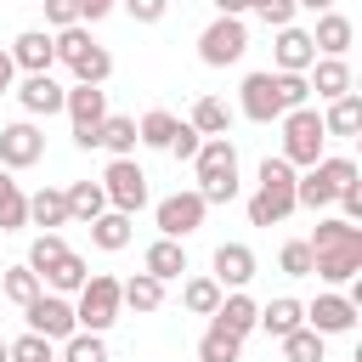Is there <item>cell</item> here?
Listing matches in <instances>:
<instances>
[{
  "mask_svg": "<svg viewBox=\"0 0 362 362\" xmlns=\"http://www.w3.org/2000/svg\"><path fill=\"white\" fill-rule=\"evenodd\" d=\"M11 345V362H51L57 351H51V339H40V334H23V339H6Z\"/></svg>",
  "mask_w": 362,
  "mask_h": 362,
  "instance_id": "obj_42",
  "label": "cell"
},
{
  "mask_svg": "<svg viewBox=\"0 0 362 362\" xmlns=\"http://www.w3.org/2000/svg\"><path fill=\"white\" fill-rule=\"evenodd\" d=\"M255 317H260V305H255L243 288H232V294H221V305H215V317H209V322H221L226 334H238V339H243V334L255 328Z\"/></svg>",
  "mask_w": 362,
  "mask_h": 362,
  "instance_id": "obj_21",
  "label": "cell"
},
{
  "mask_svg": "<svg viewBox=\"0 0 362 362\" xmlns=\"http://www.w3.org/2000/svg\"><path fill=\"white\" fill-rule=\"evenodd\" d=\"M181 305H187L192 317H215V305H221V283H215V277H187V283H181Z\"/></svg>",
  "mask_w": 362,
  "mask_h": 362,
  "instance_id": "obj_33",
  "label": "cell"
},
{
  "mask_svg": "<svg viewBox=\"0 0 362 362\" xmlns=\"http://www.w3.org/2000/svg\"><path fill=\"white\" fill-rule=\"evenodd\" d=\"M255 328H266L272 339H283V334H294V328H305V305H300V300H288V294H277L272 305H260V317H255Z\"/></svg>",
  "mask_w": 362,
  "mask_h": 362,
  "instance_id": "obj_22",
  "label": "cell"
},
{
  "mask_svg": "<svg viewBox=\"0 0 362 362\" xmlns=\"http://www.w3.org/2000/svg\"><path fill=\"white\" fill-rule=\"evenodd\" d=\"M119 305H130V311H158V305H164V283L147 277V272H136V277L119 283Z\"/></svg>",
  "mask_w": 362,
  "mask_h": 362,
  "instance_id": "obj_28",
  "label": "cell"
},
{
  "mask_svg": "<svg viewBox=\"0 0 362 362\" xmlns=\"http://www.w3.org/2000/svg\"><path fill=\"white\" fill-rule=\"evenodd\" d=\"M141 272H147V277H158V283H170V277H181V272H187V249H181L175 238H153V243H147V255H141Z\"/></svg>",
  "mask_w": 362,
  "mask_h": 362,
  "instance_id": "obj_20",
  "label": "cell"
},
{
  "mask_svg": "<svg viewBox=\"0 0 362 362\" xmlns=\"http://www.w3.org/2000/svg\"><path fill=\"white\" fill-rule=\"evenodd\" d=\"M102 192H107V209L136 215V209L147 204V170H141L136 158H113V164L102 170Z\"/></svg>",
  "mask_w": 362,
  "mask_h": 362,
  "instance_id": "obj_8",
  "label": "cell"
},
{
  "mask_svg": "<svg viewBox=\"0 0 362 362\" xmlns=\"http://www.w3.org/2000/svg\"><path fill=\"white\" fill-rule=\"evenodd\" d=\"M305 328L322 334V339H328V334H351V328H356V305H351L345 294H317V300L305 305Z\"/></svg>",
  "mask_w": 362,
  "mask_h": 362,
  "instance_id": "obj_12",
  "label": "cell"
},
{
  "mask_svg": "<svg viewBox=\"0 0 362 362\" xmlns=\"http://www.w3.org/2000/svg\"><path fill=\"white\" fill-rule=\"evenodd\" d=\"M294 164L277 153H266L260 158V187H255V198H249V226H283L288 215H294Z\"/></svg>",
  "mask_w": 362,
  "mask_h": 362,
  "instance_id": "obj_3",
  "label": "cell"
},
{
  "mask_svg": "<svg viewBox=\"0 0 362 362\" xmlns=\"http://www.w3.org/2000/svg\"><path fill=\"white\" fill-rule=\"evenodd\" d=\"M62 113L74 119V130H90V124L107 119V90H102V85H74V90L62 96Z\"/></svg>",
  "mask_w": 362,
  "mask_h": 362,
  "instance_id": "obj_17",
  "label": "cell"
},
{
  "mask_svg": "<svg viewBox=\"0 0 362 362\" xmlns=\"http://www.w3.org/2000/svg\"><path fill=\"white\" fill-rule=\"evenodd\" d=\"M198 198L204 204H232L238 198V147L226 141V136H204V147H198Z\"/></svg>",
  "mask_w": 362,
  "mask_h": 362,
  "instance_id": "obj_4",
  "label": "cell"
},
{
  "mask_svg": "<svg viewBox=\"0 0 362 362\" xmlns=\"http://www.w3.org/2000/svg\"><path fill=\"white\" fill-rule=\"evenodd\" d=\"M249 51V28H243V17H215L204 34H198V57L209 62V68H226V62H238Z\"/></svg>",
  "mask_w": 362,
  "mask_h": 362,
  "instance_id": "obj_9",
  "label": "cell"
},
{
  "mask_svg": "<svg viewBox=\"0 0 362 362\" xmlns=\"http://www.w3.org/2000/svg\"><path fill=\"white\" fill-rule=\"evenodd\" d=\"M11 62H17L23 74H51V62H57L51 28H23V34L11 40Z\"/></svg>",
  "mask_w": 362,
  "mask_h": 362,
  "instance_id": "obj_14",
  "label": "cell"
},
{
  "mask_svg": "<svg viewBox=\"0 0 362 362\" xmlns=\"http://www.w3.org/2000/svg\"><path fill=\"white\" fill-rule=\"evenodd\" d=\"M255 277V249L249 243H221L215 249V283L221 288H249Z\"/></svg>",
  "mask_w": 362,
  "mask_h": 362,
  "instance_id": "obj_18",
  "label": "cell"
},
{
  "mask_svg": "<svg viewBox=\"0 0 362 362\" xmlns=\"http://www.w3.org/2000/svg\"><path fill=\"white\" fill-rule=\"evenodd\" d=\"M57 362H107V345H102V334H74V339H62Z\"/></svg>",
  "mask_w": 362,
  "mask_h": 362,
  "instance_id": "obj_39",
  "label": "cell"
},
{
  "mask_svg": "<svg viewBox=\"0 0 362 362\" xmlns=\"http://www.w3.org/2000/svg\"><path fill=\"white\" fill-rule=\"evenodd\" d=\"M62 85L51 79V74H23V85H17V102H23V113L28 119H45V113H62Z\"/></svg>",
  "mask_w": 362,
  "mask_h": 362,
  "instance_id": "obj_13",
  "label": "cell"
},
{
  "mask_svg": "<svg viewBox=\"0 0 362 362\" xmlns=\"http://www.w3.org/2000/svg\"><path fill=\"white\" fill-rule=\"evenodd\" d=\"M272 57H277V74H305V68L317 62V45H311L305 28L288 23V28H277V51H272Z\"/></svg>",
  "mask_w": 362,
  "mask_h": 362,
  "instance_id": "obj_16",
  "label": "cell"
},
{
  "mask_svg": "<svg viewBox=\"0 0 362 362\" xmlns=\"http://www.w3.org/2000/svg\"><path fill=\"white\" fill-rule=\"evenodd\" d=\"M40 153H45V136L34 119H17L0 130V170H28V164H40Z\"/></svg>",
  "mask_w": 362,
  "mask_h": 362,
  "instance_id": "obj_11",
  "label": "cell"
},
{
  "mask_svg": "<svg viewBox=\"0 0 362 362\" xmlns=\"http://www.w3.org/2000/svg\"><path fill=\"white\" fill-rule=\"evenodd\" d=\"M238 356H243V339L226 334L221 322H209L204 339H198V362H238Z\"/></svg>",
  "mask_w": 362,
  "mask_h": 362,
  "instance_id": "obj_31",
  "label": "cell"
},
{
  "mask_svg": "<svg viewBox=\"0 0 362 362\" xmlns=\"http://www.w3.org/2000/svg\"><path fill=\"white\" fill-rule=\"evenodd\" d=\"M243 6H249L266 28H288V23H294V0H243Z\"/></svg>",
  "mask_w": 362,
  "mask_h": 362,
  "instance_id": "obj_40",
  "label": "cell"
},
{
  "mask_svg": "<svg viewBox=\"0 0 362 362\" xmlns=\"http://www.w3.org/2000/svg\"><path fill=\"white\" fill-rule=\"evenodd\" d=\"M23 226H28V192L17 181H6L0 187V232H23Z\"/></svg>",
  "mask_w": 362,
  "mask_h": 362,
  "instance_id": "obj_36",
  "label": "cell"
},
{
  "mask_svg": "<svg viewBox=\"0 0 362 362\" xmlns=\"http://www.w3.org/2000/svg\"><path fill=\"white\" fill-rule=\"evenodd\" d=\"M305 34H311L317 57H345V51H351V40H356V28H351V17H345V11H322V17H317V28H305Z\"/></svg>",
  "mask_w": 362,
  "mask_h": 362,
  "instance_id": "obj_15",
  "label": "cell"
},
{
  "mask_svg": "<svg viewBox=\"0 0 362 362\" xmlns=\"http://www.w3.org/2000/svg\"><path fill=\"white\" fill-rule=\"evenodd\" d=\"M175 130H181V119H175V113H164V107H153V113H141V124H136V141H147V147H164V153H170Z\"/></svg>",
  "mask_w": 362,
  "mask_h": 362,
  "instance_id": "obj_32",
  "label": "cell"
},
{
  "mask_svg": "<svg viewBox=\"0 0 362 362\" xmlns=\"http://www.w3.org/2000/svg\"><path fill=\"white\" fill-rule=\"evenodd\" d=\"M215 11H221V17H243L249 6H243V0H215Z\"/></svg>",
  "mask_w": 362,
  "mask_h": 362,
  "instance_id": "obj_49",
  "label": "cell"
},
{
  "mask_svg": "<svg viewBox=\"0 0 362 362\" xmlns=\"http://www.w3.org/2000/svg\"><path fill=\"white\" fill-rule=\"evenodd\" d=\"M119 6H124L136 23H158V17L170 11V0H119Z\"/></svg>",
  "mask_w": 362,
  "mask_h": 362,
  "instance_id": "obj_46",
  "label": "cell"
},
{
  "mask_svg": "<svg viewBox=\"0 0 362 362\" xmlns=\"http://www.w3.org/2000/svg\"><path fill=\"white\" fill-rule=\"evenodd\" d=\"M339 221H362V181H351V187H339Z\"/></svg>",
  "mask_w": 362,
  "mask_h": 362,
  "instance_id": "obj_45",
  "label": "cell"
},
{
  "mask_svg": "<svg viewBox=\"0 0 362 362\" xmlns=\"http://www.w3.org/2000/svg\"><path fill=\"white\" fill-rule=\"evenodd\" d=\"M322 130H328V136H356V130H362V96H356V90L334 96L328 113H322Z\"/></svg>",
  "mask_w": 362,
  "mask_h": 362,
  "instance_id": "obj_24",
  "label": "cell"
},
{
  "mask_svg": "<svg viewBox=\"0 0 362 362\" xmlns=\"http://www.w3.org/2000/svg\"><path fill=\"white\" fill-rule=\"evenodd\" d=\"M85 277H90L85 255H74V249H68V255H62V260H57V266H51V272L40 277V283H45L51 294H79V288H85Z\"/></svg>",
  "mask_w": 362,
  "mask_h": 362,
  "instance_id": "obj_27",
  "label": "cell"
},
{
  "mask_svg": "<svg viewBox=\"0 0 362 362\" xmlns=\"http://www.w3.org/2000/svg\"><path fill=\"white\" fill-rule=\"evenodd\" d=\"M187 124H192L198 136H226V130H232V107H226L221 96H198V102H192V119H187Z\"/></svg>",
  "mask_w": 362,
  "mask_h": 362,
  "instance_id": "obj_29",
  "label": "cell"
},
{
  "mask_svg": "<svg viewBox=\"0 0 362 362\" xmlns=\"http://www.w3.org/2000/svg\"><path fill=\"white\" fill-rule=\"evenodd\" d=\"M6 181H11V175H6V170H0V187H6Z\"/></svg>",
  "mask_w": 362,
  "mask_h": 362,
  "instance_id": "obj_52",
  "label": "cell"
},
{
  "mask_svg": "<svg viewBox=\"0 0 362 362\" xmlns=\"http://www.w3.org/2000/svg\"><path fill=\"white\" fill-rule=\"evenodd\" d=\"M311 102V85H305V74H249L243 79V96H238V107H243V119H255V124H272V119H283L288 107H305Z\"/></svg>",
  "mask_w": 362,
  "mask_h": 362,
  "instance_id": "obj_2",
  "label": "cell"
},
{
  "mask_svg": "<svg viewBox=\"0 0 362 362\" xmlns=\"http://www.w3.org/2000/svg\"><path fill=\"white\" fill-rule=\"evenodd\" d=\"M198 147H204V136H198V130H192V124L181 119V130H175V141H170V153H175V158H198Z\"/></svg>",
  "mask_w": 362,
  "mask_h": 362,
  "instance_id": "obj_44",
  "label": "cell"
},
{
  "mask_svg": "<svg viewBox=\"0 0 362 362\" xmlns=\"http://www.w3.org/2000/svg\"><path fill=\"white\" fill-rule=\"evenodd\" d=\"M113 6H119V0H79V23H102Z\"/></svg>",
  "mask_w": 362,
  "mask_h": 362,
  "instance_id": "obj_47",
  "label": "cell"
},
{
  "mask_svg": "<svg viewBox=\"0 0 362 362\" xmlns=\"http://www.w3.org/2000/svg\"><path fill=\"white\" fill-rule=\"evenodd\" d=\"M136 215H119V209H102L96 221H90V243L96 249H107V255H119L130 238H136V226H130Z\"/></svg>",
  "mask_w": 362,
  "mask_h": 362,
  "instance_id": "obj_23",
  "label": "cell"
},
{
  "mask_svg": "<svg viewBox=\"0 0 362 362\" xmlns=\"http://www.w3.org/2000/svg\"><path fill=\"white\" fill-rule=\"evenodd\" d=\"M62 198H68V221H85V226H90V221L107 209V192H102V181H74Z\"/></svg>",
  "mask_w": 362,
  "mask_h": 362,
  "instance_id": "obj_26",
  "label": "cell"
},
{
  "mask_svg": "<svg viewBox=\"0 0 362 362\" xmlns=\"http://www.w3.org/2000/svg\"><path fill=\"white\" fill-rule=\"evenodd\" d=\"M311 243V277H322V283H356V272H362V226H351V221H317V232L305 238Z\"/></svg>",
  "mask_w": 362,
  "mask_h": 362,
  "instance_id": "obj_1",
  "label": "cell"
},
{
  "mask_svg": "<svg viewBox=\"0 0 362 362\" xmlns=\"http://www.w3.org/2000/svg\"><path fill=\"white\" fill-rule=\"evenodd\" d=\"M322 147H328L322 113H317V107H288V113H283V158H288L294 170H311L317 158H328Z\"/></svg>",
  "mask_w": 362,
  "mask_h": 362,
  "instance_id": "obj_5",
  "label": "cell"
},
{
  "mask_svg": "<svg viewBox=\"0 0 362 362\" xmlns=\"http://www.w3.org/2000/svg\"><path fill=\"white\" fill-rule=\"evenodd\" d=\"M0 362H11V345H6V339H0Z\"/></svg>",
  "mask_w": 362,
  "mask_h": 362,
  "instance_id": "obj_51",
  "label": "cell"
},
{
  "mask_svg": "<svg viewBox=\"0 0 362 362\" xmlns=\"http://www.w3.org/2000/svg\"><path fill=\"white\" fill-rule=\"evenodd\" d=\"M204 215H209V204L198 198V192H170L158 209H153V221H158V238H192L198 226H204Z\"/></svg>",
  "mask_w": 362,
  "mask_h": 362,
  "instance_id": "obj_10",
  "label": "cell"
},
{
  "mask_svg": "<svg viewBox=\"0 0 362 362\" xmlns=\"http://www.w3.org/2000/svg\"><path fill=\"white\" fill-rule=\"evenodd\" d=\"M74 317H79V334H107V328L119 322V277L90 272V277H85V288H79Z\"/></svg>",
  "mask_w": 362,
  "mask_h": 362,
  "instance_id": "obj_6",
  "label": "cell"
},
{
  "mask_svg": "<svg viewBox=\"0 0 362 362\" xmlns=\"http://www.w3.org/2000/svg\"><path fill=\"white\" fill-rule=\"evenodd\" d=\"M51 362H57V356H51Z\"/></svg>",
  "mask_w": 362,
  "mask_h": 362,
  "instance_id": "obj_53",
  "label": "cell"
},
{
  "mask_svg": "<svg viewBox=\"0 0 362 362\" xmlns=\"http://www.w3.org/2000/svg\"><path fill=\"white\" fill-rule=\"evenodd\" d=\"M45 6V23L51 28H74L79 23V0H40Z\"/></svg>",
  "mask_w": 362,
  "mask_h": 362,
  "instance_id": "obj_43",
  "label": "cell"
},
{
  "mask_svg": "<svg viewBox=\"0 0 362 362\" xmlns=\"http://www.w3.org/2000/svg\"><path fill=\"white\" fill-rule=\"evenodd\" d=\"M305 74H311L305 85H311L322 102H334V96H345V90H351V62H345V57H317Z\"/></svg>",
  "mask_w": 362,
  "mask_h": 362,
  "instance_id": "obj_19",
  "label": "cell"
},
{
  "mask_svg": "<svg viewBox=\"0 0 362 362\" xmlns=\"http://www.w3.org/2000/svg\"><path fill=\"white\" fill-rule=\"evenodd\" d=\"M294 11H317L322 17V11H334V0H294Z\"/></svg>",
  "mask_w": 362,
  "mask_h": 362,
  "instance_id": "obj_50",
  "label": "cell"
},
{
  "mask_svg": "<svg viewBox=\"0 0 362 362\" xmlns=\"http://www.w3.org/2000/svg\"><path fill=\"white\" fill-rule=\"evenodd\" d=\"M11 79H17V62H11V51H0V96L11 90Z\"/></svg>",
  "mask_w": 362,
  "mask_h": 362,
  "instance_id": "obj_48",
  "label": "cell"
},
{
  "mask_svg": "<svg viewBox=\"0 0 362 362\" xmlns=\"http://www.w3.org/2000/svg\"><path fill=\"white\" fill-rule=\"evenodd\" d=\"M96 147H107L113 158H130V153H136V119H124V113H107V119L96 124Z\"/></svg>",
  "mask_w": 362,
  "mask_h": 362,
  "instance_id": "obj_25",
  "label": "cell"
},
{
  "mask_svg": "<svg viewBox=\"0 0 362 362\" xmlns=\"http://www.w3.org/2000/svg\"><path fill=\"white\" fill-rule=\"evenodd\" d=\"M23 322H28V334H40V339H74V334H79L74 300H68V294H51V288H40V294L23 305Z\"/></svg>",
  "mask_w": 362,
  "mask_h": 362,
  "instance_id": "obj_7",
  "label": "cell"
},
{
  "mask_svg": "<svg viewBox=\"0 0 362 362\" xmlns=\"http://www.w3.org/2000/svg\"><path fill=\"white\" fill-rule=\"evenodd\" d=\"M277 266H283L288 277H311V243H305V238H294V243H283V255H277Z\"/></svg>",
  "mask_w": 362,
  "mask_h": 362,
  "instance_id": "obj_41",
  "label": "cell"
},
{
  "mask_svg": "<svg viewBox=\"0 0 362 362\" xmlns=\"http://www.w3.org/2000/svg\"><path fill=\"white\" fill-rule=\"evenodd\" d=\"M28 221H34V226H45V232H57V226L68 221V198H62L57 187H40V192L28 198Z\"/></svg>",
  "mask_w": 362,
  "mask_h": 362,
  "instance_id": "obj_30",
  "label": "cell"
},
{
  "mask_svg": "<svg viewBox=\"0 0 362 362\" xmlns=\"http://www.w3.org/2000/svg\"><path fill=\"white\" fill-rule=\"evenodd\" d=\"M68 68H74V79H79V85H102V79L113 74V57H107V51H102V45L90 40V45H85V51H79V57H74Z\"/></svg>",
  "mask_w": 362,
  "mask_h": 362,
  "instance_id": "obj_34",
  "label": "cell"
},
{
  "mask_svg": "<svg viewBox=\"0 0 362 362\" xmlns=\"http://www.w3.org/2000/svg\"><path fill=\"white\" fill-rule=\"evenodd\" d=\"M62 255H68V243H62L57 232H40V238L28 243V260H23V266H28L34 277H45V272H51V266H57Z\"/></svg>",
  "mask_w": 362,
  "mask_h": 362,
  "instance_id": "obj_35",
  "label": "cell"
},
{
  "mask_svg": "<svg viewBox=\"0 0 362 362\" xmlns=\"http://www.w3.org/2000/svg\"><path fill=\"white\" fill-rule=\"evenodd\" d=\"M0 288H6V300H11V305H28V300H34V294H40L45 283H40V277H34L28 266H11V272L0 277Z\"/></svg>",
  "mask_w": 362,
  "mask_h": 362,
  "instance_id": "obj_38",
  "label": "cell"
},
{
  "mask_svg": "<svg viewBox=\"0 0 362 362\" xmlns=\"http://www.w3.org/2000/svg\"><path fill=\"white\" fill-rule=\"evenodd\" d=\"M283 362H322V334H311V328L283 334Z\"/></svg>",
  "mask_w": 362,
  "mask_h": 362,
  "instance_id": "obj_37",
  "label": "cell"
}]
</instances>
